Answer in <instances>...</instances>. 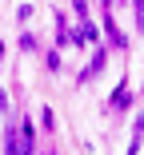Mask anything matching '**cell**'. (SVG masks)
Instances as JSON below:
<instances>
[{"instance_id": "cell-7", "label": "cell", "mask_w": 144, "mask_h": 155, "mask_svg": "<svg viewBox=\"0 0 144 155\" xmlns=\"http://www.w3.org/2000/svg\"><path fill=\"white\" fill-rule=\"evenodd\" d=\"M8 111V96H4V87H0V115Z\"/></svg>"}, {"instance_id": "cell-4", "label": "cell", "mask_w": 144, "mask_h": 155, "mask_svg": "<svg viewBox=\"0 0 144 155\" xmlns=\"http://www.w3.org/2000/svg\"><path fill=\"white\" fill-rule=\"evenodd\" d=\"M100 68H104V48H96V56L88 60V68H84V76H80V80H92V76H96Z\"/></svg>"}, {"instance_id": "cell-5", "label": "cell", "mask_w": 144, "mask_h": 155, "mask_svg": "<svg viewBox=\"0 0 144 155\" xmlns=\"http://www.w3.org/2000/svg\"><path fill=\"white\" fill-rule=\"evenodd\" d=\"M124 104H128V87L120 84L116 91H112V107H124Z\"/></svg>"}, {"instance_id": "cell-8", "label": "cell", "mask_w": 144, "mask_h": 155, "mask_svg": "<svg viewBox=\"0 0 144 155\" xmlns=\"http://www.w3.org/2000/svg\"><path fill=\"white\" fill-rule=\"evenodd\" d=\"M0 56H4V40H0Z\"/></svg>"}, {"instance_id": "cell-9", "label": "cell", "mask_w": 144, "mask_h": 155, "mask_svg": "<svg viewBox=\"0 0 144 155\" xmlns=\"http://www.w3.org/2000/svg\"><path fill=\"white\" fill-rule=\"evenodd\" d=\"M104 8H112V0H104Z\"/></svg>"}, {"instance_id": "cell-6", "label": "cell", "mask_w": 144, "mask_h": 155, "mask_svg": "<svg viewBox=\"0 0 144 155\" xmlns=\"http://www.w3.org/2000/svg\"><path fill=\"white\" fill-rule=\"evenodd\" d=\"M44 64H48V72H60V56H56V52H48V60H44Z\"/></svg>"}, {"instance_id": "cell-1", "label": "cell", "mask_w": 144, "mask_h": 155, "mask_svg": "<svg viewBox=\"0 0 144 155\" xmlns=\"http://www.w3.org/2000/svg\"><path fill=\"white\" fill-rule=\"evenodd\" d=\"M96 40H100V32H96V24H92V20H84V24H80V32L72 36V44H96Z\"/></svg>"}, {"instance_id": "cell-2", "label": "cell", "mask_w": 144, "mask_h": 155, "mask_svg": "<svg viewBox=\"0 0 144 155\" xmlns=\"http://www.w3.org/2000/svg\"><path fill=\"white\" fill-rule=\"evenodd\" d=\"M4 155H24V147H20V135H16V127H4Z\"/></svg>"}, {"instance_id": "cell-3", "label": "cell", "mask_w": 144, "mask_h": 155, "mask_svg": "<svg viewBox=\"0 0 144 155\" xmlns=\"http://www.w3.org/2000/svg\"><path fill=\"white\" fill-rule=\"evenodd\" d=\"M104 32H108V40L116 44V48H124V44H128V40H124V32L116 28V20H112V16H104Z\"/></svg>"}]
</instances>
